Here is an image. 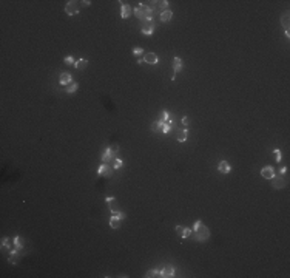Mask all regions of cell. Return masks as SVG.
<instances>
[{"label":"cell","mask_w":290,"mask_h":278,"mask_svg":"<svg viewBox=\"0 0 290 278\" xmlns=\"http://www.w3.org/2000/svg\"><path fill=\"white\" fill-rule=\"evenodd\" d=\"M195 235L198 238V241H207L208 238H210V230H208L207 226H204V222L201 219H198L195 224H193V229Z\"/></svg>","instance_id":"cell-1"},{"label":"cell","mask_w":290,"mask_h":278,"mask_svg":"<svg viewBox=\"0 0 290 278\" xmlns=\"http://www.w3.org/2000/svg\"><path fill=\"white\" fill-rule=\"evenodd\" d=\"M133 13H134V16L142 22V20H145V19H151V17H153V8H150L148 5H145V3H141L139 6L134 8Z\"/></svg>","instance_id":"cell-2"},{"label":"cell","mask_w":290,"mask_h":278,"mask_svg":"<svg viewBox=\"0 0 290 278\" xmlns=\"http://www.w3.org/2000/svg\"><path fill=\"white\" fill-rule=\"evenodd\" d=\"M141 33L145 36H151L155 33V22H153V19H145L141 22Z\"/></svg>","instance_id":"cell-3"},{"label":"cell","mask_w":290,"mask_h":278,"mask_svg":"<svg viewBox=\"0 0 290 278\" xmlns=\"http://www.w3.org/2000/svg\"><path fill=\"white\" fill-rule=\"evenodd\" d=\"M113 167H108V164H102L101 167H99V170H97V173H99V176H102V178H110V176H113Z\"/></svg>","instance_id":"cell-4"},{"label":"cell","mask_w":290,"mask_h":278,"mask_svg":"<svg viewBox=\"0 0 290 278\" xmlns=\"http://www.w3.org/2000/svg\"><path fill=\"white\" fill-rule=\"evenodd\" d=\"M144 62H145V64H150V65H158L159 64V57L155 54V53L148 51V53H145V54H144Z\"/></svg>","instance_id":"cell-5"},{"label":"cell","mask_w":290,"mask_h":278,"mask_svg":"<svg viewBox=\"0 0 290 278\" xmlns=\"http://www.w3.org/2000/svg\"><path fill=\"white\" fill-rule=\"evenodd\" d=\"M114 159H116V153H114V151H113L110 147H108V148L105 150V153L102 155V162H104V164H110V162H113Z\"/></svg>","instance_id":"cell-6"},{"label":"cell","mask_w":290,"mask_h":278,"mask_svg":"<svg viewBox=\"0 0 290 278\" xmlns=\"http://www.w3.org/2000/svg\"><path fill=\"white\" fill-rule=\"evenodd\" d=\"M272 185H273V189H284L286 187V179L283 176H273L272 178Z\"/></svg>","instance_id":"cell-7"},{"label":"cell","mask_w":290,"mask_h":278,"mask_svg":"<svg viewBox=\"0 0 290 278\" xmlns=\"http://www.w3.org/2000/svg\"><path fill=\"white\" fill-rule=\"evenodd\" d=\"M65 13H67L68 16H76V14L79 13V8H77L76 2H68V3L65 5Z\"/></svg>","instance_id":"cell-8"},{"label":"cell","mask_w":290,"mask_h":278,"mask_svg":"<svg viewBox=\"0 0 290 278\" xmlns=\"http://www.w3.org/2000/svg\"><path fill=\"white\" fill-rule=\"evenodd\" d=\"M22 249H17V247H14L11 252H10V257H8V261H10L11 264H16L17 263V259H19V257L22 255V252H20Z\"/></svg>","instance_id":"cell-9"},{"label":"cell","mask_w":290,"mask_h":278,"mask_svg":"<svg viewBox=\"0 0 290 278\" xmlns=\"http://www.w3.org/2000/svg\"><path fill=\"white\" fill-rule=\"evenodd\" d=\"M131 13H133V8H131L130 5L124 3V5L121 6V17H122V19H128V17L131 16Z\"/></svg>","instance_id":"cell-10"},{"label":"cell","mask_w":290,"mask_h":278,"mask_svg":"<svg viewBox=\"0 0 290 278\" xmlns=\"http://www.w3.org/2000/svg\"><path fill=\"white\" fill-rule=\"evenodd\" d=\"M217 170H219L221 173L227 175V173H230V172H232V165L227 162V161H221V162L217 164Z\"/></svg>","instance_id":"cell-11"},{"label":"cell","mask_w":290,"mask_h":278,"mask_svg":"<svg viewBox=\"0 0 290 278\" xmlns=\"http://www.w3.org/2000/svg\"><path fill=\"white\" fill-rule=\"evenodd\" d=\"M161 277H164V278H171V277H175V267H173V266H165V267L161 271Z\"/></svg>","instance_id":"cell-12"},{"label":"cell","mask_w":290,"mask_h":278,"mask_svg":"<svg viewBox=\"0 0 290 278\" xmlns=\"http://www.w3.org/2000/svg\"><path fill=\"white\" fill-rule=\"evenodd\" d=\"M59 82H60V85H70V84H72V76L70 73H62L59 77Z\"/></svg>","instance_id":"cell-13"},{"label":"cell","mask_w":290,"mask_h":278,"mask_svg":"<svg viewBox=\"0 0 290 278\" xmlns=\"http://www.w3.org/2000/svg\"><path fill=\"white\" fill-rule=\"evenodd\" d=\"M261 176L262 178H266V179H272L275 176V170L272 168V167H264L261 170Z\"/></svg>","instance_id":"cell-14"},{"label":"cell","mask_w":290,"mask_h":278,"mask_svg":"<svg viewBox=\"0 0 290 278\" xmlns=\"http://www.w3.org/2000/svg\"><path fill=\"white\" fill-rule=\"evenodd\" d=\"M173 64H175V67H173V70H175V74L181 73V71H182V68H184L182 59H181V57H175V59H173Z\"/></svg>","instance_id":"cell-15"},{"label":"cell","mask_w":290,"mask_h":278,"mask_svg":"<svg viewBox=\"0 0 290 278\" xmlns=\"http://www.w3.org/2000/svg\"><path fill=\"white\" fill-rule=\"evenodd\" d=\"M187 134H188V130H187V128H181V130H178V134H176L178 142H185V141H187Z\"/></svg>","instance_id":"cell-16"},{"label":"cell","mask_w":290,"mask_h":278,"mask_svg":"<svg viewBox=\"0 0 290 278\" xmlns=\"http://www.w3.org/2000/svg\"><path fill=\"white\" fill-rule=\"evenodd\" d=\"M162 133H165V134H168L171 130H173V121H168V122H164V124H162Z\"/></svg>","instance_id":"cell-17"},{"label":"cell","mask_w":290,"mask_h":278,"mask_svg":"<svg viewBox=\"0 0 290 278\" xmlns=\"http://www.w3.org/2000/svg\"><path fill=\"white\" fill-rule=\"evenodd\" d=\"M171 17H173V13H171L170 10H167V11H162V14H161V20H162V22H170Z\"/></svg>","instance_id":"cell-18"},{"label":"cell","mask_w":290,"mask_h":278,"mask_svg":"<svg viewBox=\"0 0 290 278\" xmlns=\"http://www.w3.org/2000/svg\"><path fill=\"white\" fill-rule=\"evenodd\" d=\"M77 88H79V84H77V82H72V84H70V85L67 87V93H68V94H74V93L77 91Z\"/></svg>","instance_id":"cell-19"},{"label":"cell","mask_w":290,"mask_h":278,"mask_svg":"<svg viewBox=\"0 0 290 278\" xmlns=\"http://www.w3.org/2000/svg\"><path fill=\"white\" fill-rule=\"evenodd\" d=\"M87 65H88V60L87 59H79L77 62H76V68L77 70H84V68H87Z\"/></svg>","instance_id":"cell-20"},{"label":"cell","mask_w":290,"mask_h":278,"mask_svg":"<svg viewBox=\"0 0 290 278\" xmlns=\"http://www.w3.org/2000/svg\"><path fill=\"white\" fill-rule=\"evenodd\" d=\"M110 226H111L113 229H117V227L121 226V219L117 218V216H114V215H113V216L110 218Z\"/></svg>","instance_id":"cell-21"},{"label":"cell","mask_w":290,"mask_h":278,"mask_svg":"<svg viewBox=\"0 0 290 278\" xmlns=\"http://www.w3.org/2000/svg\"><path fill=\"white\" fill-rule=\"evenodd\" d=\"M13 243H14V247L17 249H23V239L20 236H14L13 238Z\"/></svg>","instance_id":"cell-22"},{"label":"cell","mask_w":290,"mask_h":278,"mask_svg":"<svg viewBox=\"0 0 290 278\" xmlns=\"http://www.w3.org/2000/svg\"><path fill=\"white\" fill-rule=\"evenodd\" d=\"M192 232H193L192 229H188V227H184V229H182V232H181V235H179V236L182 238V239H185V238H188L190 235H192Z\"/></svg>","instance_id":"cell-23"},{"label":"cell","mask_w":290,"mask_h":278,"mask_svg":"<svg viewBox=\"0 0 290 278\" xmlns=\"http://www.w3.org/2000/svg\"><path fill=\"white\" fill-rule=\"evenodd\" d=\"M162 124H164L162 121H155L151 124V131H159L162 128Z\"/></svg>","instance_id":"cell-24"},{"label":"cell","mask_w":290,"mask_h":278,"mask_svg":"<svg viewBox=\"0 0 290 278\" xmlns=\"http://www.w3.org/2000/svg\"><path fill=\"white\" fill-rule=\"evenodd\" d=\"M2 249H11V239L8 236L2 238Z\"/></svg>","instance_id":"cell-25"},{"label":"cell","mask_w":290,"mask_h":278,"mask_svg":"<svg viewBox=\"0 0 290 278\" xmlns=\"http://www.w3.org/2000/svg\"><path fill=\"white\" fill-rule=\"evenodd\" d=\"M281 23H283L284 30H286V33H289V14H286V16H283V17H281Z\"/></svg>","instance_id":"cell-26"},{"label":"cell","mask_w":290,"mask_h":278,"mask_svg":"<svg viewBox=\"0 0 290 278\" xmlns=\"http://www.w3.org/2000/svg\"><path fill=\"white\" fill-rule=\"evenodd\" d=\"M147 278H153V277H161V271H158V269H153V271H148L147 275H145Z\"/></svg>","instance_id":"cell-27"},{"label":"cell","mask_w":290,"mask_h":278,"mask_svg":"<svg viewBox=\"0 0 290 278\" xmlns=\"http://www.w3.org/2000/svg\"><path fill=\"white\" fill-rule=\"evenodd\" d=\"M124 165V161L122 159H119V158H116L114 161H113V168L114 170H117V168H121Z\"/></svg>","instance_id":"cell-28"},{"label":"cell","mask_w":290,"mask_h":278,"mask_svg":"<svg viewBox=\"0 0 290 278\" xmlns=\"http://www.w3.org/2000/svg\"><path fill=\"white\" fill-rule=\"evenodd\" d=\"M168 3L170 2H167V0H162V2H158V6L161 8L162 11H167L168 10Z\"/></svg>","instance_id":"cell-29"},{"label":"cell","mask_w":290,"mask_h":278,"mask_svg":"<svg viewBox=\"0 0 290 278\" xmlns=\"http://www.w3.org/2000/svg\"><path fill=\"white\" fill-rule=\"evenodd\" d=\"M170 116H171V114H170L167 110H164V111H162V119H161V121H162V122H168V121H170Z\"/></svg>","instance_id":"cell-30"},{"label":"cell","mask_w":290,"mask_h":278,"mask_svg":"<svg viewBox=\"0 0 290 278\" xmlns=\"http://www.w3.org/2000/svg\"><path fill=\"white\" fill-rule=\"evenodd\" d=\"M65 64L67 65H76V60H74V57H72V56H67L65 57Z\"/></svg>","instance_id":"cell-31"},{"label":"cell","mask_w":290,"mask_h":278,"mask_svg":"<svg viewBox=\"0 0 290 278\" xmlns=\"http://www.w3.org/2000/svg\"><path fill=\"white\" fill-rule=\"evenodd\" d=\"M111 213L114 215V216H117V218H119V219H124V218L127 216V215H125L124 212H116V210H111Z\"/></svg>","instance_id":"cell-32"},{"label":"cell","mask_w":290,"mask_h":278,"mask_svg":"<svg viewBox=\"0 0 290 278\" xmlns=\"http://www.w3.org/2000/svg\"><path fill=\"white\" fill-rule=\"evenodd\" d=\"M273 153H275V156H276V161H278V162H281V158H283V153H281V150H279V148H275Z\"/></svg>","instance_id":"cell-33"},{"label":"cell","mask_w":290,"mask_h":278,"mask_svg":"<svg viewBox=\"0 0 290 278\" xmlns=\"http://www.w3.org/2000/svg\"><path fill=\"white\" fill-rule=\"evenodd\" d=\"M142 53H145V51H144L141 47H136V48H133V54H134V56H141Z\"/></svg>","instance_id":"cell-34"},{"label":"cell","mask_w":290,"mask_h":278,"mask_svg":"<svg viewBox=\"0 0 290 278\" xmlns=\"http://www.w3.org/2000/svg\"><path fill=\"white\" fill-rule=\"evenodd\" d=\"M110 148H111V150L114 151V153H116V151H119V148H121V147H119V144H113Z\"/></svg>","instance_id":"cell-35"},{"label":"cell","mask_w":290,"mask_h":278,"mask_svg":"<svg viewBox=\"0 0 290 278\" xmlns=\"http://www.w3.org/2000/svg\"><path fill=\"white\" fill-rule=\"evenodd\" d=\"M113 201H114L113 196H107V198H105V202H107V204H111Z\"/></svg>","instance_id":"cell-36"},{"label":"cell","mask_w":290,"mask_h":278,"mask_svg":"<svg viewBox=\"0 0 290 278\" xmlns=\"http://www.w3.org/2000/svg\"><path fill=\"white\" fill-rule=\"evenodd\" d=\"M182 229H184V226H176V234H178V235H181Z\"/></svg>","instance_id":"cell-37"},{"label":"cell","mask_w":290,"mask_h":278,"mask_svg":"<svg viewBox=\"0 0 290 278\" xmlns=\"http://www.w3.org/2000/svg\"><path fill=\"white\" fill-rule=\"evenodd\" d=\"M287 173V167H283V168H279V175H286Z\"/></svg>","instance_id":"cell-38"},{"label":"cell","mask_w":290,"mask_h":278,"mask_svg":"<svg viewBox=\"0 0 290 278\" xmlns=\"http://www.w3.org/2000/svg\"><path fill=\"white\" fill-rule=\"evenodd\" d=\"M188 122H190V119H188V118H182V125H185V127H187Z\"/></svg>","instance_id":"cell-39"},{"label":"cell","mask_w":290,"mask_h":278,"mask_svg":"<svg viewBox=\"0 0 290 278\" xmlns=\"http://www.w3.org/2000/svg\"><path fill=\"white\" fill-rule=\"evenodd\" d=\"M82 3H84V6H88L90 3H91V2H90V0H84V2H82Z\"/></svg>","instance_id":"cell-40"}]
</instances>
